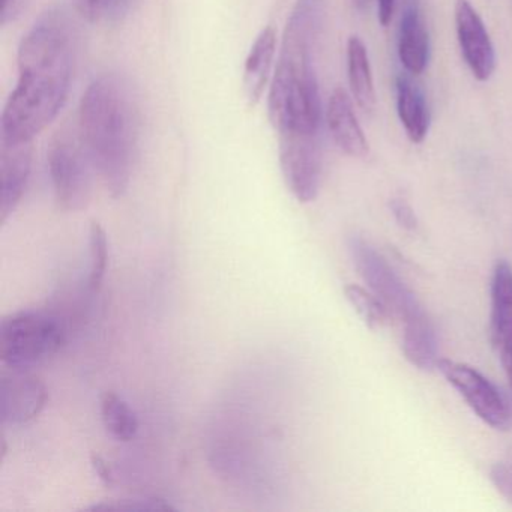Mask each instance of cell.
<instances>
[{
    "mask_svg": "<svg viewBox=\"0 0 512 512\" xmlns=\"http://www.w3.org/2000/svg\"><path fill=\"white\" fill-rule=\"evenodd\" d=\"M76 34L64 10H50L23 37L19 80L2 113V142L32 143L67 101Z\"/></svg>",
    "mask_w": 512,
    "mask_h": 512,
    "instance_id": "obj_1",
    "label": "cell"
},
{
    "mask_svg": "<svg viewBox=\"0 0 512 512\" xmlns=\"http://www.w3.org/2000/svg\"><path fill=\"white\" fill-rule=\"evenodd\" d=\"M322 23L323 0H296L269 91V116L278 134L320 133L316 49Z\"/></svg>",
    "mask_w": 512,
    "mask_h": 512,
    "instance_id": "obj_2",
    "label": "cell"
},
{
    "mask_svg": "<svg viewBox=\"0 0 512 512\" xmlns=\"http://www.w3.org/2000/svg\"><path fill=\"white\" fill-rule=\"evenodd\" d=\"M79 133L109 193L124 196L137 145L136 104L124 79L103 74L88 86L80 101Z\"/></svg>",
    "mask_w": 512,
    "mask_h": 512,
    "instance_id": "obj_3",
    "label": "cell"
},
{
    "mask_svg": "<svg viewBox=\"0 0 512 512\" xmlns=\"http://www.w3.org/2000/svg\"><path fill=\"white\" fill-rule=\"evenodd\" d=\"M350 256L368 289L383 302L389 316L401 325V346L407 361L419 370L436 368L437 338L433 323L415 293L386 262L385 257L361 236H350Z\"/></svg>",
    "mask_w": 512,
    "mask_h": 512,
    "instance_id": "obj_4",
    "label": "cell"
},
{
    "mask_svg": "<svg viewBox=\"0 0 512 512\" xmlns=\"http://www.w3.org/2000/svg\"><path fill=\"white\" fill-rule=\"evenodd\" d=\"M67 340L64 322L43 311H17L0 322V361L31 370L59 352Z\"/></svg>",
    "mask_w": 512,
    "mask_h": 512,
    "instance_id": "obj_5",
    "label": "cell"
},
{
    "mask_svg": "<svg viewBox=\"0 0 512 512\" xmlns=\"http://www.w3.org/2000/svg\"><path fill=\"white\" fill-rule=\"evenodd\" d=\"M47 164L59 208L83 211L91 202L94 166L79 130L62 128L52 137L47 149Z\"/></svg>",
    "mask_w": 512,
    "mask_h": 512,
    "instance_id": "obj_6",
    "label": "cell"
},
{
    "mask_svg": "<svg viewBox=\"0 0 512 512\" xmlns=\"http://www.w3.org/2000/svg\"><path fill=\"white\" fill-rule=\"evenodd\" d=\"M436 368L484 424L494 430L509 428L512 412L508 400L481 371L463 362L442 358Z\"/></svg>",
    "mask_w": 512,
    "mask_h": 512,
    "instance_id": "obj_7",
    "label": "cell"
},
{
    "mask_svg": "<svg viewBox=\"0 0 512 512\" xmlns=\"http://www.w3.org/2000/svg\"><path fill=\"white\" fill-rule=\"evenodd\" d=\"M281 173L298 202L310 203L319 196L323 175L320 134H278Z\"/></svg>",
    "mask_w": 512,
    "mask_h": 512,
    "instance_id": "obj_8",
    "label": "cell"
},
{
    "mask_svg": "<svg viewBox=\"0 0 512 512\" xmlns=\"http://www.w3.org/2000/svg\"><path fill=\"white\" fill-rule=\"evenodd\" d=\"M49 400V389L29 370L5 367L0 376V421L23 425L41 415Z\"/></svg>",
    "mask_w": 512,
    "mask_h": 512,
    "instance_id": "obj_9",
    "label": "cell"
},
{
    "mask_svg": "<svg viewBox=\"0 0 512 512\" xmlns=\"http://www.w3.org/2000/svg\"><path fill=\"white\" fill-rule=\"evenodd\" d=\"M455 31L470 73L479 82H488L496 70V53L484 22L469 0L455 4Z\"/></svg>",
    "mask_w": 512,
    "mask_h": 512,
    "instance_id": "obj_10",
    "label": "cell"
},
{
    "mask_svg": "<svg viewBox=\"0 0 512 512\" xmlns=\"http://www.w3.org/2000/svg\"><path fill=\"white\" fill-rule=\"evenodd\" d=\"M490 331L494 352L512 389V268L503 260L491 277Z\"/></svg>",
    "mask_w": 512,
    "mask_h": 512,
    "instance_id": "obj_11",
    "label": "cell"
},
{
    "mask_svg": "<svg viewBox=\"0 0 512 512\" xmlns=\"http://www.w3.org/2000/svg\"><path fill=\"white\" fill-rule=\"evenodd\" d=\"M32 169V143L2 142L0 151V223L16 212L28 187Z\"/></svg>",
    "mask_w": 512,
    "mask_h": 512,
    "instance_id": "obj_12",
    "label": "cell"
},
{
    "mask_svg": "<svg viewBox=\"0 0 512 512\" xmlns=\"http://www.w3.org/2000/svg\"><path fill=\"white\" fill-rule=\"evenodd\" d=\"M326 122L338 148L352 158H365L370 152L367 137L359 125L352 100L343 88L334 89L328 101Z\"/></svg>",
    "mask_w": 512,
    "mask_h": 512,
    "instance_id": "obj_13",
    "label": "cell"
},
{
    "mask_svg": "<svg viewBox=\"0 0 512 512\" xmlns=\"http://www.w3.org/2000/svg\"><path fill=\"white\" fill-rule=\"evenodd\" d=\"M398 58L407 73H424L430 59V38L415 4H409L401 16L398 29Z\"/></svg>",
    "mask_w": 512,
    "mask_h": 512,
    "instance_id": "obj_14",
    "label": "cell"
},
{
    "mask_svg": "<svg viewBox=\"0 0 512 512\" xmlns=\"http://www.w3.org/2000/svg\"><path fill=\"white\" fill-rule=\"evenodd\" d=\"M277 52V34L268 26L254 41L244 67V94L251 106H256L268 85L269 74Z\"/></svg>",
    "mask_w": 512,
    "mask_h": 512,
    "instance_id": "obj_15",
    "label": "cell"
},
{
    "mask_svg": "<svg viewBox=\"0 0 512 512\" xmlns=\"http://www.w3.org/2000/svg\"><path fill=\"white\" fill-rule=\"evenodd\" d=\"M397 91V112L401 125L406 131L410 142L419 145L424 142L430 130V110L424 92L421 91L410 77H397L395 82Z\"/></svg>",
    "mask_w": 512,
    "mask_h": 512,
    "instance_id": "obj_16",
    "label": "cell"
},
{
    "mask_svg": "<svg viewBox=\"0 0 512 512\" xmlns=\"http://www.w3.org/2000/svg\"><path fill=\"white\" fill-rule=\"evenodd\" d=\"M347 77L350 92L359 109L373 113L376 109V91H374L373 73L367 47L361 38L352 35L347 41Z\"/></svg>",
    "mask_w": 512,
    "mask_h": 512,
    "instance_id": "obj_17",
    "label": "cell"
},
{
    "mask_svg": "<svg viewBox=\"0 0 512 512\" xmlns=\"http://www.w3.org/2000/svg\"><path fill=\"white\" fill-rule=\"evenodd\" d=\"M101 419L113 439L130 442L139 433V418L133 407L115 392H104L101 397Z\"/></svg>",
    "mask_w": 512,
    "mask_h": 512,
    "instance_id": "obj_18",
    "label": "cell"
},
{
    "mask_svg": "<svg viewBox=\"0 0 512 512\" xmlns=\"http://www.w3.org/2000/svg\"><path fill=\"white\" fill-rule=\"evenodd\" d=\"M344 295L368 328L379 329L388 323V310L370 289H364L358 284H349L344 287Z\"/></svg>",
    "mask_w": 512,
    "mask_h": 512,
    "instance_id": "obj_19",
    "label": "cell"
},
{
    "mask_svg": "<svg viewBox=\"0 0 512 512\" xmlns=\"http://www.w3.org/2000/svg\"><path fill=\"white\" fill-rule=\"evenodd\" d=\"M89 254H91L89 289L92 293H98L103 287L107 263H109V239H107L106 230L98 221H92L89 227Z\"/></svg>",
    "mask_w": 512,
    "mask_h": 512,
    "instance_id": "obj_20",
    "label": "cell"
},
{
    "mask_svg": "<svg viewBox=\"0 0 512 512\" xmlns=\"http://www.w3.org/2000/svg\"><path fill=\"white\" fill-rule=\"evenodd\" d=\"M91 512H169L176 511L175 506L161 499H121L113 502L98 503L89 506Z\"/></svg>",
    "mask_w": 512,
    "mask_h": 512,
    "instance_id": "obj_21",
    "label": "cell"
},
{
    "mask_svg": "<svg viewBox=\"0 0 512 512\" xmlns=\"http://www.w3.org/2000/svg\"><path fill=\"white\" fill-rule=\"evenodd\" d=\"M77 10L91 22L118 13L127 0H74Z\"/></svg>",
    "mask_w": 512,
    "mask_h": 512,
    "instance_id": "obj_22",
    "label": "cell"
},
{
    "mask_svg": "<svg viewBox=\"0 0 512 512\" xmlns=\"http://www.w3.org/2000/svg\"><path fill=\"white\" fill-rule=\"evenodd\" d=\"M491 481L497 490L512 502V460L497 463L491 470Z\"/></svg>",
    "mask_w": 512,
    "mask_h": 512,
    "instance_id": "obj_23",
    "label": "cell"
},
{
    "mask_svg": "<svg viewBox=\"0 0 512 512\" xmlns=\"http://www.w3.org/2000/svg\"><path fill=\"white\" fill-rule=\"evenodd\" d=\"M392 215H394L395 221L400 224L403 229L415 230L418 226V220H416L415 212H413L412 206L404 199H392L389 203Z\"/></svg>",
    "mask_w": 512,
    "mask_h": 512,
    "instance_id": "obj_24",
    "label": "cell"
},
{
    "mask_svg": "<svg viewBox=\"0 0 512 512\" xmlns=\"http://www.w3.org/2000/svg\"><path fill=\"white\" fill-rule=\"evenodd\" d=\"M92 467H94L95 473H97L98 478H100L104 484H112V470H110L109 464H107L100 455H92Z\"/></svg>",
    "mask_w": 512,
    "mask_h": 512,
    "instance_id": "obj_25",
    "label": "cell"
},
{
    "mask_svg": "<svg viewBox=\"0 0 512 512\" xmlns=\"http://www.w3.org/2000/svg\"><path fill=\"white\" fill-rule=\"evenodd\" d=\"M379 7V22L382 26H388L394 14L395 0H377Z\"/></svg>",
    "mask_w": 512,
    "mask_h": 512,
    "instance_id": "obj_26",
    "label": "cell"
},
{
    "mask_svg": "<svg viewBox=\"0 0 512 512\" xmlns=\"http://www.w3.org/2000/svg\"><path fill=\"white\" fill-rule=\"evenodd\" d=\"M352 2L358 11L368 10V7H370L371 4V0H352Z\"/></svg>",
    "mask_w": 512,
    "mask_h": 512,
    "instance_id": "obj_27",
    "label": "cell"
},
{
    "mask_svg": "<svg viewBox=\"0 0 512 512\" xmlns=\"http://www.w3.org/2000/svg\"><path fill=\"white\" fill-rule=\"evenodd\" d=\"M11 2H13V0H2V11H7Z\"/></svg>",
    "mask_w": 512,
    "mask_h": 512,
    "instance_id": "obj_28",
    "label": "cell"
}]
</instances>
